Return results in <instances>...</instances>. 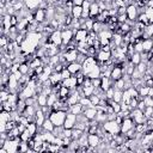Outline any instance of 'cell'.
<instances>
[{"label": "cell", "mask_w": 153, "mask_h": 153, "mask_svg": "<svg viewBox=\"0 0 153 153\" xmlns=\"http://www.w3.org/2000/svg\"><path fill=\"white\" fill-rule=\"evenodd\" d=\"M66 116L67 111L65 110H51V112L49 114V118L54 123V126H63Z\"/></svg>", "instance_id": "cell-1"}, {"label": "cell", "mask_w": 153, "mask_h": 153, "mask_svg": "<svg viewBox=\"0 0 153 153\" xmlns=\"http://www.w3.org/2000/svg\"><path fill=\"white\" fill-rule=\"evenodd\" d=\"M102 127H103V129H104L105 131H108V133L112 134L114 136L121 133V124H118L115 120H114V121H110V120L105 121V122L103 123V126H102Z\"/></svg>", "instance_id": "cell-2"}, {"label": "cell", "mask_w": 153, "mask_h": 153, "mask_svg": "<svg viewBox=\"0 0 153 153\" xmlns=\"http://www.w3.org/2000/svg\"><path fill=\"white\" fill-rule=\"evenodd\" d=\"M48 42H51L54 44H56L57 47H60L62 44V33H61V30H54L51 32V35H49V38H48Z\"/></svg>", "instance_id": "cell-3"}, {"label": "cell", "mask_w": 153, "mask_h": 153, "mask_svg": "<svg viewBox=\"0 0 153 153\" xmlns=\"http://www.w3.org/2000/svg\"><path fill=\"white\" fill-rule=\"evenodd\" d=\"M61 33H62V44L65 45H68L74 38V31L69 27H66L65 30H62Z\"/></svg>", "instance_id": "cell-4"}, {"label": "cell", "mask_w": 153, "mask_h": 153, "mask_svg": "<svg viewBox=\"0 0 153 153\" xmlns=\"http://www.w3.org/2000/svg\"><path fill=\"white\" fill-rule=\"evenodd\" d=\"M122 76H123V63H122V65H115L114 68L111 69V75H110V78H111L114 81H116V80L121 79Z\"/></svg>", "instance_id": "cell-5"}, {"label": "cell", "mask_w": 153, "mask_h": 153, "mask_svg": "<svg viewBox=\"0 0 153 153\" xmlns=\"http://www.w3.org/2000/svg\"><path fill=\"white\" fill-rule=\"evenodd\" d=\"M134 127H135L134 120L131 117H124L123 121H122V123H121V133L124 134V133H127L129 129H131Z\"/></svg>", "instance_id": "cell-6"}, {"label": "cell", "mask_w": 153, "mask_h": 153, "mask_svg": "<svg viewBox=\"0 0 153 153\" xmlns=\"http://www.w3.org/2000/svg\"><path fill=\"white\" fill-rule=\"evenodd\" d=\"M75 122H76V115H74L73 112L68 111L67 116H66V120H65V123H63V127L68 128V129H73Z\"/></svg>", "instance_id": "cell-7"}, {"label": "cell", "mask_w": 153, "mask_h": 153, "mask_svg": "<svg viewBox=\"0 0 153 153\" xmlns=\"http://www.w3.org/2000/svg\"><path fill=\"white\" fill-rule=\"evenodd\" d=\"M137 6L136 5H128L127 6V17L129 20H133V22H136L137 19Z\"/></svg>", "instance_id": "cell-8"}, {"label": "cell", "mask_w": 153, "mask_h": 153, "mask_svg": "<svg viewBox=\"0 0 153 153\" xmlns=\"http://www.w3.org/2000/svg\"><path fill=\"white\" fill-rule=\"evenodd\" d=\"M82 114L85 115V117H86L88 121L94 120V117H96V115H97V108H96L94 105H92V106H87V108L84 106Z\"/></svg>", "instance_id": "cell-9"}, {"label": "cell", "mask_w": 153, "mask_h": 153, "mask_svg": "<svg viewBox=\"0 0 153 153\" xmlns=\"http://www.w3.org/2000/svg\"><path fill=\"white\" fill-rule=\"evenodd\" d=\"M74 31V39L80 42V41H86L88 37V31L85 29H78V30H73Z\"/></svg>", "instance_id": "cell-10"}, {"label": "cell", "mask_w": 153, "mask_h": 153, "mask_svg": "<svg viewBox=\"0 0 153 153\" xmlns=\"http://www.w3.org/2000/svg\"><path fill=\"white\" fill-rule=\"evenodd\" d=\"M78 54H79V51L76 49H67L63 53V55H65V57H66V60H67L68 63L69 62H75L76 61V57H78Z\"/></svg>", "instance_id": "cell-11"}, {"label": "cell", "mask_w": 153, "mask_h": 153, "mask_svg": "<svg viewBox=\"0 0 153 153\" xmlns=\"http://www.w3.org/2000/svg\"><path fill=\"white\" fill-rule=\"evenodd\" d=\"M112 56L111 51H104V50H98L97 51V55H96V59L98 62H106L108 60H110Z\"/></svg>", "instance_id": "cell-12"}, {"label": "cell", "mask_w": 153, "mask_h": 153, "mask_svg": "<svg viewBox=\"0 0 153 153\" xmlns=\"http://www.w3.org/2000/svg\"><path fill=\"white\" fill-rule=\"evenodd\" d=\"M62 86H66V87H68L69 90L76 88V86H78V79H76V76L72 75V76H69V78L62 80Z\"/></svg>", "instance_id": "cell-13"}, {"label": "cell", "mask_w": 153, "mask_h": 153, "mask_svg": "<svg viewBox=\"0 0 153 153\" xmlns=\"http://www.w3.org/2000/svg\"><path fill=\"white\" fill-rule=\"evenodd\" d=\"M87 141H88V146H92V147L96 148L102 142V139L97 133H94V134H88L87 135Z\"/></svg>", "instance_id": "cell-14"}, {"label": "cell", "mask_w": 153, "mask_h": 153, "mask_svg": "<svg viewBox=\"0 0 153 153\" xmlns=\"http://www.w3.org/2000/svg\"><path fill=\"white\" fill-rule=\"evenodd\" d=\"M80 93L78 92V90H75L73 93H71L68 97H67V99H66V103L71 106V105H74V104H76V103H79V99H80Z\"/></svg>", "instance_id": "cell-15"}, {"label": "cell", "mask_w": 153, "mask_h": 153, "mask_svg": "<svg viewBox=\"0 0 153 153\" xmlns=\"http://www.w3.org/2000/svg\"><path fill=\"white\" fill-rule=\"evenodd\" d=\"M67 69L72 73V75H75L78 72H80L81 69H82V65H80L79 62H69L68 65H67Z\"/></svg>", "instance_id": "cell-16"}, {"label": "cell", "mask_w": 153, "mask_h": 153, "mask_svg": "<svg viewBox=\"0 0 153 153\" xmlns=\"http://www.w3.org/2000/svg\"><path fill=\"white\" fill-rule=\"evenodd\" d=\"M33 16H35V20L37 23H44L45 22V10L37 8L33 12Z\"/></svg>", "instance_id": "cell-17"}, {"label": "cell", "mask_w": 153, "mask_h": 153, "mask_svg": "<svg viewBox=\"0 0 153 153\" xmlns=\"http://www.w3.org/2000/svg\"><path fill=\"white\" fill-rule=\"evenodd\" d=\"M100 13V8L98 6V2H92L91 4V7H90V17L91 19H94L96 20V17Z\"/></svg>", "instance_id": "cell-18"}, {"label": "cell", "mask_w": 153, "mask_h": 153, "mask_svg": "<svg viewBox=\"0 0 153 153\" xmlns=\"http://www.w3.org/2000/svg\"><path fill=\"white\" fill-rule=\"evenodd\" d=\"M71 14H72V17L75 18V19L81 18V16H82V7H81V6H76V5H74V6L72 7Z\"/></svg>", "instance_id": "cell-19"}, {"label": "cell", "mask_w": 153, "mask_h": 153, "mask_svg": "<svg viewBox=\"0 0 153 153\" xmlns=\"http://www.w3.org/2000/svg\"><path fill=\"white\" fill-rule=\"evenodd\" d=\"M49 79L51 80L53 85H57V84H61L62 82V76H61V73L60 72H53L49 76Z\"/></svg>", "instance_id": "cell-20"}, {"label": "cell", "mask_w": 153, "mask_h": 153, "mask_svg": "<svg viewBox=\"0 0 153 153\" xmlns=\"http://www.w3.org/2000/svg\"><path fill=\"white\" fill-rule=\"evenodd\" d=\"M69 94H71V90H69L68 87H66V86H61V88H60V91H59L60 99H61V100H66Z\"/></svg>", "instance_id": "cell-21"}, {"label": "cell", "mask_w": 153, "mask_h": 153, "mask_svg": "<svg viewBox=\"0 0 153 153\" xmlns=\"http://www.w3.org/2000/svg\"><path fill=\"white\" fill-rule=\"evenodd\" d=\"M82 110H84V106H82L80 103H76V104L69 106V111L73 112L74 115H80V114H82Z\"/></svg>", "instance_id": "cell-22"}, {"label": "cell", "mask_w": 153, "mask_h": 153, "mask_svg": "<svg viewBox=\"0 0 153 153\" xmlns=\"http://www.w3.org/2000/svg\"><path fill=\"white\" fill-rule=\"evenodd\" d=\"M43 129L44 130H47V131H53L54 130V128H55V126H54V123L50 121V118L49 117H45V120H44V122H43Z\"/></svg>", "instance_id": "cell-23"}, {"label": "cell", "mask_w": 153, "mask_h": 153, "mask_svg": "<svg viewBox=\"0 0 153 153\" xmlns=\"http://www.w3.org/2000/svg\"><path fill=\"white\" fill-rule=\"evenodd\" d=\"M142 47H143V51L148 53L153 49V43H152V39L151 38H146V39H142Z\"/></svg>", "instance_id": "cell-24"}, {"label": "cell", "mask_w": 153, "mask_h": 153, "mask_svg": "<svg viewBox=\"0 0 153 153\" xmlns=\"http://www.w3.org/2000/svg\"><path fill=\"white\" fill-rule=\"evenodd\" d=\"M128 59H130V61L133 62V65H134V66H136V65H139V63L141 62V54H140V53L134 51V54H133V55H130Z\"/></svg>", "instance_id": "cell-25"}, {"label": "cell", "mask_w": 153, "mask_h": 153, "mask_svg": "<svg viewBox=\"0 0 153 153\" xmlns=\"http://www.w3.org/2000/svg\"><path fill=\"white\" fill-rule=\"evenodd\" d=\"M37 103H38L39 106L47 105V103H48V96L44 94V93H39V94H37Z\"/></svg>", "instance_id": "cell-26"}, {"label": "cell", "mask_w": 153, "mask_h": 153, "mask_svg": "<svg viewBox=\"0 0 153 153\" xmlns=\"http://www.w3.org/2000/svg\"><path fill=\"white\" fill-rule=\"evenodd\" d=\"M84 133H85V130H82V129L73 128V129H72V139H73V140H78Z\"/></svg>", "instance_id": "cell-27"}, {"label": "cell", "mask_w": 153, "mask_h": 153, "mask_svg": "<svg viewBox=\"0 0 153 153\" xmlns=\"http://www.w3.org/2000/svg\"><path fill=\"white\" fill-rule=\"evenodd\" d=\"M82 91H84V96L86 97H90L94 93V86L93 85H90V86H85L82 87Z\"/></svg>", "instance_id": "cell-28"}, {"label": "cell", "mask_w": 153, "mask_h": 153, "mask_svg": "<svg viewBox=\"0 0 153 153\" xmlns=\"http://www.w3.org/2000/svg\"><path fill=\"white\" fill-rule=\"evenodd\" d=\"M79 103L82 105V106H92V103H91V99H90V97H86V96H82V97H80V99H79Z\"/></svg>", "instance_id": "cell-29"}, {"label": "cell", "mask_w": 153, "mask_h": 153, "mask_svg": "<svg viewBox=\"0 0 153 153\" xmlns=\"http://www.w3.org/2000/svg\"><path fill=\"white\" fill-rule=\"evenodd\" d=\"M122 94H123V91H122V90H115L112 100H115V102H117V103H121V102H122Z\"/></svg>", "instance_id": "cell-30"}, {"label": "cell", "mask_w": 153, "mask_h": 153, "mask_svg": "<svg viewBox=\"0 0 153 153\" xmlns=\"http://www.w3.org/2000/svg\"><path fill=\"white\" fill-rule=\"evenodd\" d=\"M114 88L115 90H124V80H123V78H121V79H118V80H116L115 82H114Z\"/></svg>", "instance_id": "cell-31"}, {"label": "cell", "mask_w": 153, "mask_h": 153, "mask_svg": "<svg viewBox=\"0 0 153 153\" xmlns=\"http://www.w3.org/2000/svg\"><path fill=\"white\" fill-rule=\"evenodd\" d=\"M19 137H20L22 141H29V140H30L31 137H33V136L31 135V133H30L27 129H25V130L19 135Z\"/></svg>", "instance_id": "cell-32"}, {"label": "cell", "mask_w": 153, "mask_h": 153, "mask_svg": "<svg viewBox=\"0 0 153 153\" xmlns=\"http://www.w3.org/2000/svg\"><path fill=\"white\" fill-rule=\"evenodd\" d=\"M19 71L22 72V74H29V71H30V66L27 62H23L20 63V67H19Z\"/></svg>", "instance_id": "cell-33"}, {"label": "cell", "mask_w": 153, "mask_h": 153, "mask_svg": "<svg viewBox=\"0 0 153 153\" xmlns=\"http://www.w3.org/2000/svg\"><path fill=\"white\" fill-rule=\"evenodd\" d=\"M148 91H149V86L143 85V86H141V87L139 88V94H140L141 97H146V96H148Z\"/></svg>", "instance_id": "cell-34"}, {"label": "cell", "mask_w": 153, "mask_h": 153, "mask_svg": "<svg viewBox=\"0 0 153 153\" xmlns=\"http://www.w3.org/2000/svg\"><path fill=\"white\" fill-rule=\"evenodd\" d=\"M147 68H148V67H147V63H146V62H142V61H141L139 65H136V69H137L139 72H141L142 74H145V73H146Z\"/></svg>", "instance_id": "cell-35"}, {"label": "cell", "mask_w": 153, "mask_h": 153, "mask_svg": "<svg viewBox=\"0 0 153 153\" xmlns=\"http://www.w3.org/2000/svg\"><path fill=\"white\" fill-rule=\"evenodd\" d=\"M143 115L146 118L153 117V106H146V109L143 110Z\"/></svg>", "instance_id": "cell-36"}, {"label": "cell", "mask_w": 153, "mask_h": 153, "mask_svg": "<svg viewBox=\"0 0 153 153\" xmlns=\"http://www.w3.org/2000/svg\"><path fill=\"white\" fill-rule=\"evenodd\" d=\"M8 96H10V91L8 90H1V92H0V99H1V102H6L8 99Z\"/></svg>", "instance_id": "cell-37"}, {"label": "cell", "mask_w": 153, "mask_h": 153, "mask_svg": "<svg viewBox=\"0 0 153 153\" xmlns=\"http://www.w3.org/2000/svg\"><path fill=\"white\" fill-rule=\"evenodd\" d=\"M90 99H91V103H92V105H98L99 104V102H100V97L98 96V94H92V96H90Z\"/></svg>", "instance_id": "cell-38"}, {"label": "cell", "mask_w": 153, "mask_h": 153, "mask_svg": "<svg viewBox=\"0 0 153 153\" xmlns=\"http://www.w3.org/2000/svg\"><path fill=\"white\" fill-rule=\"evenodd\" d=\"M145 13H146V16L148 17L149 24H151V23H153V8H152V7H146Z\"/></svg>", "instance_id": "cell-39"}, {"label": "cell", "mask_w": 153, "mask_h": 153, "mask_svg": "<svg viewBox=\"0 0 153 153\" xmlns=\"http://www.w3.org/2000/svg\"><path fill=\"white\" fill-rule=\"evenodd\" d=\"M131 79H142L143 78V74L141 73V72H139L137 69H136V67H135V69H134V72L131 73Z\"/></svg>", "instance_id": "cell-40"}, {"label": "cell", "mask_w": 153, "mask_h": 153, "mask_svg": "<svg viewBox=\"0 0 153 153\" xmlns=\"http://www.w3.org/2000/svg\"><path fill=\"white\" fill-rule=\"evenodd\" d=\"M114 92H115V88H114V86H111L110 88H108V90L105 91V96H106V99H112V97H114Z\"/></svg>", "instance_id": "cell-41"}, {"label": "cell", "mask_w": 153, "mask_h": 153, "mask_svg": "<svg viewBox=\"0 0 153 153\" xmlns=\"http://www.w3.org/2000/svg\"><path fill=\"white\" fill-rule=\"evenodd\" d=\"M61 76H62V80H65V79L72 76V73H71V72L67 69V67H66V68L62 69V72H61Z\"/></svg>", "instance_id": "cell-42"}, {"label": "cell", "mask_w": 153, "mask_h": 153, "mask_svg": "<svg viewBox=\"0 0 153 153\" xmlns=\"http://www.w3.org/2000/svg\"><path fill=\"white\" fill-rule=\"evenodd\" d=\"M137 103H139L137 98H131V99H130V102H129V109H130V111H131L133 109L137 108Z\"/></svg>", "instance_id": "cell-43"}, {"label": "cell", "mask_w": 153, "mask_h": 153, "mask_svg": "<svg viewBox=\"0 0 153 153\" xmlns=\"http://www.w3.org/2000/svg\"><path fill=\"white\" fill-rule=\"evenodd\" d=\"M127 19H128L127 13H124V14H117V22H118L120 24L126 23V22H127Z\"/></svg>", "instance_id": "cell-44"}, {"label": "cell", "mask_w": 153, "mask_h": 153, "mask_svg": "<svg viewBox=\"0 0 153 153\" xmlns=\"http://www.w3.org/2000/svg\"><path fill=\"white\" fill-rule=\"evenodd\" d=\"M143 102H145L146 106H153V98L152 97H149V96L143 97Z\"/></svg>", "instance_id": "cell-45"}, {"label": "cell", "mask_w": 153, "mask_h": 153, "mask_svg": "<svg viewBox=\"0 0 153 153\" xmlns=\"http://www.w3.org/2000/svg\"><path fill=\"white\" fill-rule=\"evenodd\" d=\"M100 84H102V78H94V79H92V85L94 87H100Z\"/></svg>", "instance_id": "cell-46"}, {"label": "cell", "mask_w": 153, "mask_h": 153, "mask_svg": "<svg viewBox=\"0 0 153 153\" xmlns=\"http://www.w3.org/2000/svg\"><path fill=\"white\" fill-rule=\"evenodd\" d=\"M33 71H35V73H36L37 75H39L41 73H43V71H44V66H43V65H42V66H38V67L35 68Z\"/></svg>", "instance_id": "cell-47"}, {"label": "cell", "mask_w": 153, "mask_h": 153, "mask_svg": "<svg viewBox=\"0 0 153 153\" xmlns=\"http://www.w3.org/2000/svg\"><path fill=\"white\" fill-rule=\"evenodd\" d=\"M127 110H130L129 109V104H127L124 102H121V111H127Z\"/></svg>", "instance_id": "cell-48"}, {"label": "cell", "mask_w": 153, "mask_h": 153, "mask_svg": "<svg viewBox=\"0 0 153 153\" xmlns=\"http://www.w3.org/2000/svg\"><path fill=\"white\" fill-rule=\"evenodd\" d=\"M98 38H99V37H98ZM99 41H100L102 47H103V45H109V44H110V39H108V38H99Z\"/></svg>", "instance_id": "cell-49"}, {"label": "cell", "mask_w": 153, "mask_h": 153, "mask_svg": "<svg viewBox=\"0 0 153 153\" xmlns=\"http://www.w3.org/2000/svg\"><path fill=\"white\" fill-rule=\"evenodd\" d=\"M137 108H139L140 110H142V111L146 109V104H145L143 99H142V100H139V103H137Z\"/></svg>", "instance_id": "cell-50"}, {"label": "cell", "mask_w": 153, "mask_h": 153, "mask_svg": "<svg viewBox=\"0 0 153 153\" xmlns=\"http://www.w3.org/2000/svg\"><path fill=\"white\" fill-rule=\"evenodd\" d=\"M73 1V5H76V6H81L82 5V2L85 1V0H72Z\"/></svg>", "instance_id": "cell-51"}, {"label": "cell", "mask_w": 153, "mask_h": 153, "mask_svg": "<svg viewBox=\"0 0 153 153\" xmlns=\"http://www.w3.org/2000/svg\"><path fill=\"white\" fill-rule=\"evenodd\" d=\"M100 49L104 50V51H111V47H110V44H109V45H103Z\"/></svg>", "instance_id": "cell-52"}, {"label": "cell", "mask_w": 153, "mask_h": 153, "mask_svg": "<svg viewBox=\"0 0 153 153\" xmlns=\"http://www.w3.org/2000/svg\"><path fill=\"white\" fill-rule=\"evenodd\" d=\"M151 39H152V43H153V36H152V37H151Z\"/></svg>", "instance_id": "cell-53"}]
</instances>
